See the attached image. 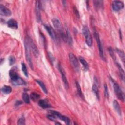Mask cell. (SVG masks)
<instances>
[{
  "instance_id": "obj_1",
  "label": "cell",
  "mask_w": 125,
  "mask_h": 125,
  "mask_svg": "<svg viewBox=\"0 0 125 125\" xmlns=\"http://www.w3.org/2000/svg\"><path fill=\"white\" fill-rule=\"evenodd\" d=\"M9 76L12 84L15 86H21V85H25L26 84V82L14 70H10Z\"/></svg>"
},
{
  "instance_id": "obj_2",
  "label": "cell",
  "mask_w": 125,
  "mask_h": 125,
  "mask_svg": "<svg viewBox=\"0 0 125 125\" xmlns=\"http://www.w3.org/2000/svg\"><path fill=\"white\" fill-rule=\"evenodd\" d=\"M25 54H26V60L28 62V64H29L30 67L32 70H33V62H32L31 57L30 55V47L28 38H27V39L26 38L25 39Z\"/></svg>"
},
{
  "instance_id": "obj_3",
  "label": "cell",
  "mask_w": 125,
  "mask_h": 125,
  "mask_svg": "<svg viewBox=\"0 0 125 125\" xmlns=\"http://www.w3.org/2000/svg\"><path fill=\"white\" fill-rule=\"evenodd\" d=\"M83 32L86 40V43L89 47H92V39L88 27L85 26L83 28Z\"/></svg>"
},
{
  "instance_id": "obj_4",
  "label": "cell",
  "mask_w": 125,
  "mask_h": 125,
  "mask_svg": "<svg viewBox=\"0 0 125 125\" xmlns=\"http://www.w3.org/2000/svg\"><path fill=\"white\" fill-rule=\"evenodd\" d=\"M69 56L70 64L73 66V69H74V70L76 72H79V70H80V66H79L78 61L76 57L71 53L69 54Z\"/></svg>"
},
{
  "instance_id": "obj_5",
  "label": "cell",
  "mask_w": 125,
  "mask_h": 125,
  "mask_svg": "<svg viewBox=\"0 0 125 125\" xmlns=\"http://www.w3.org/2000/svg\"><path fill=\"white\" fill-rule=\"evenodd\" d=\"M57 67H58V70H59L60 72L61 73V74L62 79V81H63V82H64V85H65V87L66 89H67L69 88V83H68L67 78L66 77V72L65 71L64 68L62 67L61 64L60 63V62H58V63Z\"/></svg>"
},
{
  "instance_id": "obj_6",
  "label": "cell",
  "mask_w": 125,
  "mask_h": 125,
  "mask_svg": "<svg viewBox=\"0 0 125 125\" xmlns=\"http://www.w3.org/2000/svg\"><path fill=\"white\" fill-rule=\"evenodd\" d=\"M113 88H114V92L115 93L117 97L118 98V99L124 102V95L122 89L120 88V87H119V85L116 83H115V82L113 81Z\"/></svg>"
},
{
  "instance_id": "obj_7",
  "label": "cell",
  "mask_w": 125,
  "mask_h": 125,
  "mask_svg": "<svg viewBox=\"0 0 125 125\" xmlns=\"http://www.w3.org/2000/svg\"><path fill=\"white\" fill-rule=\"evenodd\" d=\"M94 37L96 39V42H97L98 47L99 48V54L100 56L101 57V58L102 59H104V51H103V46H102V44L101 42V40L100 39L99 35L98 33L95 30H94Z\"/></svg>"
},
{
  "instance_id": "obj_8",
  "label": "cell",
  "mask_w": 125,
  "mask_h": 125,
  "mask_svg": "<svg viewBox=\"0 0 125 125\" xmlns=\"http://www.w3.org/2000/svg\"><path fill=\"white\" fill-rule=\"evenodd\" d=\"M44 26L45 29H46V30L48 32V34L49 35L50 37L55 41H56L57 40V36L56 33L55 32L53 28L51 26L48 25H44Z\"/></svg>"
},
{
  "instance_id": "obj_9",
  "label": "cell",
  "mask_w": 125,
  "mask_h": 125,
  "mask_svg": "<svg viewBox=\"0 0 125 125\" xmlns=\"http://www.w3.org/2000/svg\"><path fill=\"white\" fill-rule=\"evenodd\" d=\"M124 4L120 1H113L112 4L113 10L115 11H118L124 8Z\"/></svg>"
},
{
  "instance_id": "obj_10",
  "label": "cell",
  "mask_w": 125,
  "mask_h": 125,
  "mask_svg": "<svg viewBox=\"0 0 125 125\" xmlns=\"http://www.w3.org/2000/svg\"><path fill=\"white\" fill-rule=\"evenodd\" d=\"M41 9V4L40 1L36 2V14L37 21L40 22L41 21V15L40 10Z\"/></svg>"
},
{
  "instance_id": "obj_11",
  "label": "cell",
  "mask_w": 125,
  "mask_h": 125,
  "mask_svg": "<svg viewBox=\"0 0 125 125\" xmlns=\"http://www.w3.org/2000/svg\"><path fill=\"white\" fill-rule=\"evenodd\" d=\"M28 40H29L30 47L32 49L34 55L36 57H38V56H39V51L37 46L30 37H28Z\"/></svg>"
},
{
  "instance_id": "obj_12",
  "label": "cell",
  "mask_w": 125,
  "mask_h": 125,
  "mask_svg": "<svg viewBox=\"0 0 125 125\" xmlns=\"http://www.w3.org/2000/svg\"><path fill=\"white\" fill-rule=\"evenodd\" d=\"M0 14L2 16L9 17L11 15L12 13L8 8L4 7V5L1 4L0 5Z\"/></svg>"
},
{
  "instance_id": "obj_13",
  "label": "cell",
  "mask_w": 125,
  "mask_h": 125,
  "mask_svg": "<svg viewBox=\"0 0 125 125\" xmlns=\"http://www.w3.org/2000/svg\"><path fill=\"white\" fill-rule=\"evenodd\" d=\"M7 26L9 27L12 28V29H17L18 28V23L17 22L16 20L13 19H10L8 22H7Z\"/></svg>"
},
{
  "instance_id": "obj_14",
  "label": "cell",
  "mask_w": 125,
  "mask_h": 125,
  "mask_svg": "<svg viewBox=\"0 0 125 125\" xmlns=\"http://www.w3.org/2000/svg\"><path fill=\"white\" fill-rule=\"evenodd\" d=\"M52 22L54 27L59 30H61L62 29V26L61 22L58 19H53L52 20Z\"/></svg>"
},
{
  "instance_id": "obj_15",
  "label": "cell",
  "mask_w": 125,
  "mask_h": 125,
  "mask_svg": "<svg viewBox=\"0 0 125 125\" xmlns=\"http://www.w3.org/2000/svg\"><path fill=\"white\" fill-rule=\"evenodd\" d=\"M38 105L40 107H42L43 109H47L51 107V105L48 103V102L45 100H41L39 101Z\"/></svg>"
},
{
  "instance_id": "obj_16",
  "label": "cell",
  "mask_w": 125,
  "mask_h": 125,
  "mask_svg": "<svg viewBox=\"0 0 125 125\" xmlns=\"http://www.w3.org/2000/svg\"><path fill=\"white\" fill-rule=\"evenodd\" d=\"M113 106L115 110L116 111V112L118 113V114L120 115H121V110L120 107V105H119V104L118 103V102L116 100H114L113 102Z\"/></svg>"
},
{
  "instance_id": "obj_17",
  "label": "cell",
  "mask_w": 125,
  "mask_h": 125,
  "mask_svg": "<svg viewBox=\"0 0 125 125\" xmlns=\"http://www.w3.org/2000/svg\"><path fill=\"white\" fill-rule=\"evenodd\" d=\"M2 92L5 94H8L12 92V88L9 86L4 85L1 88Z\"/></svg>"
},
{
  "instance_id": "obj_18",
  "label": "cell",
  "mask_w": 125,
  "mask_h": 125,
  "mask_svg": "<svg viewBox=\"0 0 125 125\" xmlns=\"http://www.w3.org/2000/svg\"><path fill=\"white\" fill-rule=\"evenodd\" d=\"M79 60L80 61L81 63L83 65L85 70L86 71L88 70L89 69V66L87 62L85 60L83 57H80L79 58Z\"/></svg>"
},
{
  "instance_id": "obj_19",
  "label": "cell",
  "mask_w": 125,
  "mask_h": 125,
  "mask_svg": "<svg viewBox=\"0 0 125 125\" xmlns=\"http://www.w3.org/2000/svg\"><path fill=\"white\" fill-rule=\"evenodd\" d=\"M36 82L38 83V84L41 87V88H42V90L43 92L46 94H48V90L46 88V87H45V85L44 84V83L41 80H36Z\"/></svg>"
},
{
  "instance_id": "obj_20",
  "label": "cell",
  "mask_w": 125,
  "mask_h": 125,
  "mask_svg": "<svg viewBox=\"0 0 125 125\" xmlns=\"http://www.w3.org/2000/svg\"><path fill=\"white\" fill-rule=\"evenodd\" d=\"M116 65L117 66L118 68V70H119V73H120V74L121 76V78L123 79V81L124 80V78H125V72L124 70L122 69V66H121L120 64H119V62H116Z\"/></svg>"
},
{
  "instance_id": "obj_21",
  "label": "cell",
  "mask_w": 125,
  "mask_h": 125,
  "mask_svg": "<svg viewBox=\"0 0 125 125\" xmlns=\"http://www.w3.org/2000/svg\"><path fill=\"white\" fill-rule=\"evenodd\" d=\"M75 84H76V86L77 90V92H78V95L82 98H84L83 94V92H82V91L81 87L80 86V84H79V83L78 82H77V81H76Z\"/></svg>"
},
{
  "instance_id": "obj_22",
  "label": "cell",
  "mask_w": 125,
  "mask_h": 125,
  "mask_svg": "<svg viewBox=\"0 0 125 125\" xmlns=\"http://www.w3.org/2000/svg\"><path fill=\"white\" fill-rule=\"evenodd\" d=\"M66 36H67V42L69 43V44L70 45H72L73 41H72V38L71 36V34L70 32V30H69L68 28L66 29Z\"/></svg>"
},
{
  "instance_id": "obj_23",
  "label": "cell",
  "mask_w": 125,
  "mask_h": 125,
  "mask_svg": "<svg viewBox=\"0 0 125 125\" xmlns=\"http://www.w3.org/2000/svg\"><path fill=\"white\" fill-rule=\"evenodd\" d=\"M22 98L25 103L26 104L30 103V97L28 94L26 93H24L22 95Z\"/></svg>"
},
{
  "instance_id": "obj_24",
  "label": "cell",
  "mask_w": 125,
  "mask_h": 125,
  "mask_svg": "<svg viewBox=\"0 0 125 125\" xmlns=\"http://www.w3.org/2000/svg\"><path fill=\"white\" fill-rule=\"evenodd\" d=\"M49 112L51 114H52L54 116H55L57 118H58L60 120H61L62 117L63 115H62L60 113L56 111H54V110H50L49 111Z\"/></svg>"
},
{
  "instance_id": "obj_25",
  "label": "cell",
  "mask_w": 125,
  "mask_h": 125,
  "mask_svg": "<svg viewBox=\"0 0 125 125\" xmlns=\"http://www.w3.org/2000/svg\"><path fill=\"white\" fill-rule=\"evenodd\" d=\"M92 90L94 94H95L96 96L97 97V98L99 99L100 98V96H99V90L97 86H96L95 84L93 85L92 86Z\"/></svg>"
},
{
  "instance_id": "obj_26",
  "label": "cell",
  "mask_w": 125,
  "mask_h": 125,
  "mask_svg": "<svg viewBox=\"0 0 125 125\" xmlns=\"http://www.w3.org/2000/svg\"><path fill=\"white\" fill-rule=\"evenodd\" d=\"M116 51H117L118 54L119 55V57H120V58L122 60L123 63H124V62H125V56L124 52L122 50H120L119 49H116Z\"/></svg>"
},
{
  "instance_id": "obj_27",
  "label": "cell",
  "mask_w": 125,
  "mask_h": 125,
  "mask_svg": "<svg viewBox=\"0 0 125 125\" xmlns=\"http://www.w3.org/2000/svg\"><path fill=\"white\" fill-rule=\"evenodd\" d=\"M94 5L96 9H99L103 7V2L101 1H94Z\"/></svg>"
},
{
  "instance_id": "obj_28",
  "label": "cell",
  "mask_w": 125,
  "mask_h": 125,
  "mask_svg": "<svg viewBox=\"0 0 125 125\" xmlns=\"http://www.w3.org/2000/svg\"><path fill=\"white\" fill-rule=\"evenodd\" d=\"M40 95L39 94H38L37 93L33 92L30 95V98H31V99L33 101H37L38 99L40 98Z\"/></svg>"
},
{
  "instance_id": "obj_29",
  "label": "cell",
  "mask_w": 125,
  "mask_h": 125,
  "mask_svg": "<svg viewBox=\"0 0 125 125\" xmlns=\"http://www.w3.org/2000/svg\"><path fill=\"white\" fill-rule=\"evenodd\" d=\"M22 72H24L25 75L26 77H28V71L27 70V68L26 66V65L24 63V62H22Z\"/></svg>"
},
{
  "instance_id": "obj_30",
  "label": "cell",
  "mask_w": 125,
  "mask_h": 125,
  "mask_svg": "<svg viewBox=\"0 0 125 125\" xmlns=\"http://www.w3.org/2000/svg\"><path fill=\"white\" fill-rule=\"evenodd\" d=\"M61 120H62V121H64L66 124L67 125H70L71 123L70 119L68 117H66V116H64V115L62 116Z\"/></svg>"
},
{
  "instance_id": "obj_31",
  "label": "cell",
  "mask_w": 125,
  "mask_h": 125,
  "mask_svg": "<svg viewBox=\"0 0 125 125\" xmlns=\"http://www.w3.org/2000/svg\"><path fill=\"white\" fill-rule=\"evenodd\" d=\"M108 51H109V52L110 55V56L112 57V58L114 60H116V56H115L114 55V52H113V49L111 47H109L108 48Z\"/></svg>"
},
{
  "instance_id": "obj_32",
  "label": "cell",
  "mask_w": 125,
  "mask_h": 125,
  "mask_svg": "<svg viewBox=\"0 0 125 125\" xmlns=\"http://www.w3.org/2000/svg\"><path fill=\"white\" fill-rule=\"evenodd\" d=\"M104 93H105V96L106 98L109 97V90H108V88L107 86V84L104 85Z\"/></svg>"
},
{
  "instance_id": "obj_33",
  "label": "cell",
  "mask_w": 125,
  "mask_h": 125,
  "mask_svg": "<svg viewBox=\"0 0 125 125\" xmlns=\"http://www.w3.org/2000/svg\"><path fill=\"white\" fill-rule=\"evenodd\" d=\"M15 58L14 56H10L9 58L10 65H13L15 62Z\"/></svg>"
},
{
  "instance_id": "obj_34",
  "label": "cell",
  "mask_w": 125,
  "mask_h": 125,
  "mask_svg": "<svg viewBox=\"0 0 125 125\" xmlns=\"http://www.w3.org/2000/svg\"><path fill=\"white\" fill-rule=\"evenodd\" d=\"M73 11H74V13L75 15L77 17V18H80V14H79V11L78 10V9H77V8L75 7H73Z\"/></svg>"
},
{
  "instance_id": "obj_35",
  "label": "cell",
  "mask_w": 125,
  "mask_h": 125,
  "mask_svg": "<svg viewBox=\"0 0 125 125\" xmlns=\"http://www.w3.org/2000/svg\"><path fill=\"white\" fill-rule=\"evenodd\" d=\"M47 118L49 119L50 120H51V121H55L56 120V117L54 116L52 114H51V115H47Z\"/></svg>"
},
{
  "instance_id": "obj_36",
  "label": "cell",
  "mask_w": 125,
  "mask_h": 125,
  "mask_svg": "<svg viewBox=\"0 0 125 125\" xmlns=\"http://www.w3.org/2000/svg\"><path fill=\"white\" fill-rule=\"evenodd\" d=\"M18 125H25V120L24 118H21L18 121Z\"/></svg>"
},
{
  "instance_id": "obj_37",
  "label": "cell",
  "mask_w": 125,
  "mask_h": 125,
  "mask_svg": "<svg viewBox=\"0 0 125 125\" xmlns=\"http://www.w3.org/2000/svg\"><path fill=\"white\" fill-rule=\"evenodd\" d=\"M48 57H49V59H50V61L51 62H52V63H53V62L55 61V58L54 57V56H53V55H52V53H51L50 52H49L48 53Z\"/></svg>"
},
{
  "instance_id": "obj_38",
  "label": "cell",
  "mask_w": 125,
  "mask_h": 125,
  "mask_svg": "<svg viewBox=\"0 0 125 125\" xmlns=\"http://www.w3.org/2000/svg\"><path fill=\"white\" fill-rule=\"evenodd\" d=\"M22 104V102L21 101H17L15 102V106H20V105H21Z\"/></svg>"
},
{
  "instance_id": "obj_39",
  "label": "cell",
  "mask_w": 125,
  "mask_h": 125,
  "mask_svg": "<svg viewBox=\"0 0 125 125\" xmlns=\"http://www.w3.org/2000/svg\"><path fill=\"white\" fill-rule=\"evenodd\" d=\"M120 31V32H120V39H121V40L122 39V32H121V30L120 29V31Z\"/></svg>"
},
{
  "instance_id": "obj_40",
  "label": "cell",
  "mask_w": 125,
  "mask_h": 125,
  "mask_svg": "<svg viewBox=\"0 0 125 125\" xmlns=\"http://www.w3.org/2000/svg\"><path fill=\"white\" fill-rule=\"evenodd\" d=\"M88 1H87L86 2V3H87V8H88H88H89V7H88Z\"/></svg>"
},
{
  "instance_id": "obj_41",
  "label": "cell",
  "mask_w": 125,
  "mask_h": 125,
  "mask_svg": "<svg viewBox=\"0 0 125 125\" xmlns=\"http://www.w3.org/2000/svg\"><path fill=\"white\" fill-rule=\"evenodd\" d=\"M56 124H58V125H59V124H60V125H61V124H60V123H56Z\"/></svg>"
}]
</instances>
